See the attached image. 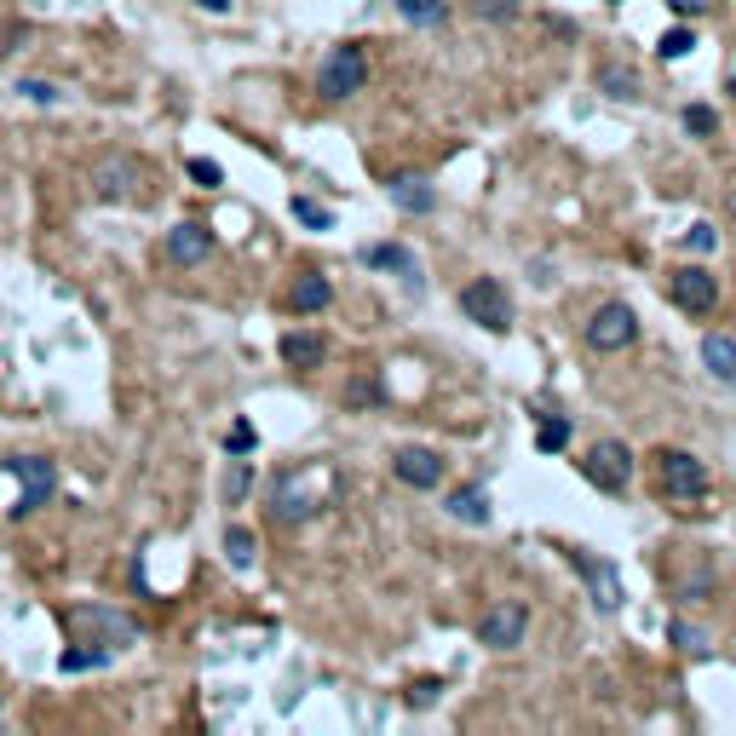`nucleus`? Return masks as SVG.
Wrapping results in <instances>:
<instances>
[{"label":"nucleus","instance_id":"29","mask_svg":"<svg viewBox=\"0 0 736 736\" xmlns=\"http://www.w3.org/2000/svg\"><path fill=\"white\" fill-rule=\"evenodd\" d=\"M110 662V644H104V650H64V673H87V667H104Z\"/></svg>","mask_w":736,"mask_h":736},{"label":"nucleus","instance_id":"26","mask_svg":"<svg viewBox=\"0 0 736 736\" xmlns=\"http://www.w3.org/2000/svg\"><path fill=\"white\" fill-rule=\"evenodd\" d=\"M598 87L610 92V98H639V81H633V69H598Z\"/></svg>","mask_w":736,"mask_h":736},{"label":"nucleus","instance_id":"21","mask_svg":"<svg viewBox=\"0 0 736 736\" xmlns=\"http://www.w3.org/2000/svg\"><path fill=\"white\" fill-rule=\"evenodd\" d=\"M225 558L236 570H253L259 564V535L248 524H225Z\"/></svg>","mask_w":736,"mask_h":736},{"label":"nucleus","instance_id":"22","mask_svg":"<svg viewBox=\"0 0 736 736\" xmlns=\"http://www.w3.org/2000/svg\"><path fill=\"white\" fill-rule=\"evenodd\" d=\"M397 12L414 29H437V23H449V0H397Z\"/></svg>","mask_w":736,"mask_h":736},{"label":"nucleus","instance_id":"1","mask_svg":"<svg viewBox=\"0 0 736 736\" xmlns=\"http://www.w3.org/2000/svg\"><path fill=\"white\" fill-rule=\"evenodd\" d=\"M334 489H340V472H334L328 460H299L288 472H276L271 506H265V512H271L276 524H311V518L328 512Z\"/></svg>","mask_w":736,"mask_h":736},{"label":"nucleus","instance_id":"8","mask_svg":"<svg viewBox=\"0 0 736 736\" xmlns=\"http://www.w3.org/2000/svg\"><path fill=\"white\" fill-rule=\"evenodd\" d=\"M633 340H639V317H633V305H621V299L598 305L593 322H587V345H593V351H627Z\"/></svg>","mask_w":736,"mask_h":736},{"label":"nucleus","instance_id":"37","mask_svg":"<svg viewBox=\"0 0 736 736\" xmlns=\"http://www.w3.org/2000/svg\"><path fill=\"white\" fill-rule=\"evenodd\" d=\"M667 6H673L679 18H696V12H702V0H667Z\"/></svg>","mask_w":736,"mask_h":736},{"label":"nucleus","instance_id":"39","mask_svg":"<svg viewBox=\"0 0 736 736\" xmlns=\"http://www.w3.org/2000/svg\"><path fill=\"white\" fill-rule=\"evenodd\" d=\"M731 92H736V81H731Z\"/></svg>","mask_w":736,"mask_h":736},{"label":"nucleus","instance_id":"31","mask_svg":"<svg viewBox=\"0 0 736 736\" xmlns=\"http://www.w3.org/2000/svg\"><path fill=\"white\" fill-rule=\"evenodd\" d=\"M437 696H443V679H414V685L403 690V702H409V708H432Z\"/></svg>","mask_w":736,"mask_h":736},{"label":"nucleus","instance_id":"24","mask_svg":"<svg viewBox=\"0 0 736 736\" xmlns=\"http://www.w3.org/2000/svg\"><path fill=\"white\" fill-rule=\"evenodd\" d=\"M564 443H570V420H564V414L541 420V432H535V449H541V455H558Z\"/></svg>","mask_w":736,"mask_h":736},{"label":"nucleus","instance_id":"25","mask_svg":"<svg viewBox=\"0 0 736 736\" xmlns=\"http://www.w3.org/2000/svg\"><path fill=\"white\" fill-rule=\"evenodd\" d=\"M656 52H662L667 64H673V58H690V52H696V29H667L662 41H656Z\"/></svg>","mask_w":736,"mask_h":736},{"label":"nucleus","instance_id":"4","mask_svg":"<svg viewBox=\"0 0 736 736\" xmlns=\"http://www.w3.org/2000/svg\"><path fill=\"white\" fill-rule=\"evenodd\" d=\"M368 81V52L357 41H340L328 58H322L317 69V92L328 98V104H345V98H357Z\"/></svg>","mask_w":736,"mask_h":736},{"label":"nucleus","instance_id":"28","mask_svg":"<svg viewBox=\"0 0 736 736\" xmlns=\"http://www.w3.org/2000/svg\"><path fill=\"white\" fill-rule=\"evenodd\" d=\"M294 219H299V225H311V230H334V213L317 207L311 196H294Z\"/></svg>","mask_w":736,"mask_h":736},{"label":"nucleus","instance_id":"3","mask_svg":"<svg viewBox=\"0 0 736 736\" xmlns=\"http://www.w3.org/2000/svg\"><path fill=\"white\" fill-rule=\"evenodd\" d=\"M0 472H12L18 489H23L18 506H6V518H12V524L29 518V512H41V506L58 495V466H52L46 455H6V460H0Z\"/></svg>","mask_w":736,"mask_h":736},{"label":"nucleus","instance_id":"11","mask_svg":"<svg viewBox=\"0 0 736 736\" xmlns=\"http://www.w3.org/2000/svg\"><path fill=\"white\" fill-rule=\"evenodd\" d=\"M570 564L581 570V581H587V593H593L598 610H621V598H627V593H621V570L610 564V558H593V552L575 547Z\"/></svg>","mask_w":736,"mask_h":736},{"label":"nucleus","instance_id":"12","mask_svg":"<svg viewBox=\"0 0 736 736\" xmlns=\"http://www.w3.org/2000/svg\"><path fill=\"white\" fill-rule=\"evenodd\" d=\"M167 259L173 265H207L213 259V230L202 219H179V225L167 230Z\"/></svg>","mask_w":736,"mask_h":736},{"label":"nucleus","instance_id":"15","mask_svg":"<svg viewBox=\"0 0 736 736\" xmlns=\"http://www.w3.org/2000/svg\"><path fill=\"white\" fill-rule=\"evenodd\" d=\"M276 351H282V363L288 368H322L328 340H322V334H305V328H288V334L276 340Z\"/></svg>","mask_w":736,"mask_h":736},{"label":"nucleus","instance_id":"18","mask_svg":"<svg viewBox=\"0 0 736 736\" xmlns=\"http://www.w3.org/2000/svg\"><path fill=\"white\" fill-rule=\"evenodd\" d=\"M75 627H98L110 650H121V644H133V639H138L133 621H127V616H110V610H75Z\"/></svg>","mask_w":736,"mask_h":736},{"label":"nucleus","instance_id":"5","mask_svg":"<svg viewBox=\"0 0 736 736\" xmlns=\"http://www.w3.org/2000/svg\"><path fill=\"white\" fill-rule=\"evenodd\" d=\"M460 311L478 322V328H489V334H506V328H512V294H506L495 276H472V282L460 288Z\"/></svg>","mask_w":736,"mask_h":736},{"label":"nucleus","instance_id":"34","mask_svg":"<svg viewBox=\"0 0 736 736\" xmlns=\"http://www.w3.org/2000/svg\"><path fill=\"white\" fill-rule=\"evenodd\" d=\"M713 242H719V230L713 225H690V236H685L690 253H713Z\"/></svg>","mask_w":736,"mask_h":736},{"label":"nucleus","instance_id":"2","mask_svg":"<svg viewBox=\"0 0 736 736\" xmlns=\"http://www.w3.org/2000/svg\"><path fill=\"white\" fill-rule=\"evenodd\" d=\"M87 190H92V202L138 207V202H150V167L138 156H127V150H110V156L92 161Z\"/></svg>","mask_w":736,"mask_h":736},{"label":"nucleus","instance_id":"33","mask_svg":"<svg viewBox=\"0 0 736 736\" xmlns=\"http://www.w3.org/2000/svg\"><path fill=\"white\" fill-rule=\"evenodd\" d=\"M685 127H690V133H713V127H719V115H713L708 104H690V110H685Z\"/></svg>","mask_w":736,"mask_h":736},{"label":"nucleus","instance_id":"32","mask_svg":"<svg viewBox=\"0 0 736 736\" xmlns=\"http://www.w3.org/2000/svg\"><path fill=\"white\" fill-rule=\"evenodd\" d=\"M23 98H29V104H58V98H64V92L52 87V81H23Z\"/></svg>","mask_w":736,"mask_h":736},{"label":"nucleus","instance_id":"16","mask_svg":"<svg viewBox=\"0 0 736 736\" xmlns=\"http://www.w3.org/2000/svg\"><path fill=\"white\" fill-rule=\"evenodd\" d=\"M391 202L403 207V213H432L437 190H432L426 173H391Z\"/></svg>","mask_w":736,"mask_h":736},{"label":"nucleus","instance_id":"17","mask_svg":"<svg viewBox=\"0 0 736 736\" xmlns=\"http://www.w3.org/2000/svg\"><path fill=\"white\" fill-rule=\"evenodd\" d=\"M363 265L368 271H397L403 282L420 288V265H414V253L403 248V242H374V248H363Z\"/></svg>","mask_w":736,"mask_h":736},{"label":"nucleus","instance_id":"13","mask_svg":"<svg viewBox=\"0 0 736 736\" xmlns=\"http://www.w3.org/2000/svg\"><path fill=\"white\" fill-rule=\"evenodd\" d=\"M391 472H397V483H409V489H437L443 483V455L437 449H397Z\"/></svg>","mask_w":736,"mask_h":736},{"label":"nucleus","instance_id":"27","mask_svg":"<svg viewBox=\"0 0 736 736\" xmlns=\"http://www.w3.org/2000/svg\"><path fill=\"white\" fill-rule=\"evenodd\" d=\"M667 639L679 644V650H690V656H702V650H708V633H702V627H690V621H667Z\"/></svg>","mask_w":736,"mask_h":736},{"label":"nucleus","instance_id":"23","mask_svg":"<svg viewBox=\"0 0 736 736\" xmlns=\"http://www.w3.org/2000/svg\"><path fill=\"white\" fill-rule=\"evenodd\" d=\"M253 489V466L248 455H230V472H225V506H242Z\"/></svg>","mask_w":736,"mask_h":736},{"label":"nucleus","instance_id":"14","mask_svg":"<svg viewBox=\"0 0 736 736\" xmlns=\"http://www.w3.org/2000/svg\"><path fill=\"white\" fill-rule=\"evenodd\" d=\"M328 299H334V282H328V276H322V271H299L294 282H288L282 305H288V311H299V317H311V311H322Z\"/></svg>","mask_w":736,"mask_h":736},{"label":"nucleus","instance_id":"30","mask_svg":"<svg viewBox=\"0 0 736 736\" xmlns=\"http://www.w3.org/2000/svg\"><path fill=\"white\" fill-rule=\"evenodd\" d=\"M253 443H259L253 420H236V426L225 432V455H253Z\"/></svg>","mask_w":736,"mask_h":736},{"label":"nucleus","instance_id":"38","mask_svg":"<svg viewBox=\"0 0 736 736\" xmlns=\"http://www.w3.org/2000/svg\"><path fill=\"white\" fill-rule=\"evenodd\" d=\"M190 6H202V12H230V0H190Z\"/></svg>","mask_w":736,"mask_h":736},{"label":"nucleus","instance_id":"6","mask_svg":"<svg viewBox=\"0 0 736 736\" xmlns=\"http://www.w3.org/2000/svg\"><path fill=\"white\" fill-rule=\"evenodd\" d=\"M656 472H662L667 501H702V495H708V466L690 455V449H662V455H656Z\"/></svg>","mask_w":736,"mask_h":736},{"label":"nucleus","instance_id":"19","mask_svg":"<svg viewBox=\"0 0 736 736\" xmlns=\"http://www.w3.org/2000/svg\"><path fill=\"white\" fill-rule=\"evenodd\" d=\"M449 512H455L460 524L483 529V524H489V495H483L478 483H460L455 495H449Z\"/></svg>","mask_w":736,"mask_h":736},{"label":"nucleus","instance_id":"10","mask_svg":"<svg viewBox=\"0 0 736 736\" xmlns=\"http://www.w3.org/2000/svg\"><path fill=\"white\" fill-rule=\"evenodd\" d=\"M667 294H673V305H679V311H690V317H708L713 305H719V282H713V271H702V265H685V271L667 276Z\"/></svg>","mask_w":736,"mask_h":736},{"label":"nucleus","instance_id":"7","mask_svg":"<svg viewBox=\"0 0 736 736\" xmlns=\"http://www.w3.org/2000/svg\"><path fill=\"white\" fill-rule=\"evenodd\" d=\"M581 472H587V483H593V489H604V495H621V489L633 483V455H627V443L604 437V443H593V449H587Z\"/></svg>","mask_w":736,"mask_h":736},{"label":"nucleus","instance_id":"9","mask_svg":"<svg viewBox=\"0 0 736 736\" xmlns=\"http://www.w3.org/2000/svg\"><path fill=\"white\" fill-rule=\"evenodd\" d=\"M529 633V610L518 604V598H506V604H495V610H483L478 621V644H489V650H518Z\"/></svg>","mask_w":736,"mask_h":736},{"label":"nucleus","instance_id":"35","mask_svg":"<svg viewBox=\"0 0 736 736\" xmlns=\"http://www.w3.org/2000/svg\"><path fill=\"white\" fill-rule=\"evenodd\" d=\"M190 179H196V184H207V190H213V184L225 179V173H219V161H207V156H196V161H190Z\"/></svg>","mask_w":736,"mask_h":736},{"label":"nucleus","instance_id":"36","mask_svg":"<svg viewBox=\"0 0 736 736\" xmlns=\"http://www.w3.org/2000/svg\"><path fill=\"white\" fill-rule=\"evenodd\" d=\"M478 12H483V18H495V23L518 18V0H478Z\"/></svg>","mask_w":736,"mask_h":736},{"label":"nucleus","instance_id":"20","mask_svg":"<svg viewBox=\"0 0 736 736\" xmlns=\"http://www.w3.org/2000/svg\"><path fill=\"white\" fill-rule=\"evenodd\" d=\"M702 363H708L713 380H736V340L731 334H708L702 340Z\"/></svg>","mask_w":736,"mask_h":736}]
</instances>
